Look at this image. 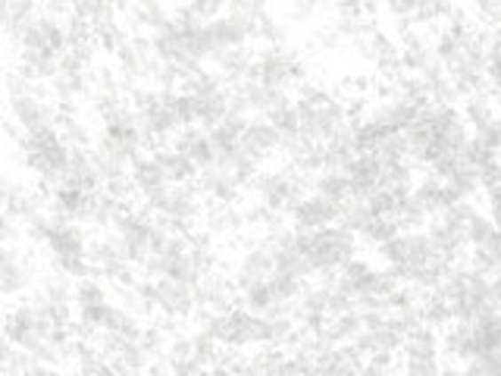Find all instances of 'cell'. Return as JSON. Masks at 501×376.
Returning <instances> with one entry per match:
<instances>
[{"mask_svg":"<svg viewBox=\"0 0 501 376\" xmlns=\"http://www.w3.org/2000/svg\"><path fill=\"white\" fill-rule=\"evenodd\" d=\"M323 13V7H314V4H295L291 7V20H298V22H307V20H314V16H320Z\"/></svg>","mask_w":501,"mask_h":376,"instance_id":"cell-20","label":"cell"},{"mask_svg":"<svg viewBox=\"0 0 501 376\" xmlns=\"http://www.w3.org/2000/svg\"><path fill=\"white\" fill-rule=\"evenodd\" d=\"M157 301H160V314H163L166 320H185L198 310L195 285L179 283V279H172V276L157 279Z\"/></svg>","mask_w":501,"mask_h":376,"instance_id":"cell-6","label":"cell"},{"mask_svg":"<svg viewBox=\"0 0 501 376\" xmlns=\"http://www.w3.org/2000/svg\"><path fill=\"white\" fill-rule=\"evenodd\" d=\"M116 376H147V370H132V367H119Z\"/></svg>","mask_w":501,"mask_h":376,"instance_id":"cell-23","label":"cell"},{"mask_svg":"<svg viewBox=\"0 0 501 376\" xmlns=\"http://www.w3.org/2000/svg\"><path fill=\"white\" fill-rule=\"evenodd\" d=\"M338 211L342 207L336 204V201L323 198V195H307L304 201H298L295 207H291V223H295V229H304V232H320V229H330V226H338Z\"/></svg>","mask_w":501,"mask_h":376,"instance_id":"cell-5","label":"cell"},{"mask_svg":"<svg viewBox=\"0 0 501 376\" xmlns=\"http://www.w3.org/2000/svg\"><path fill=\"white\" fill-rule=\"evenodd\" d=\"M373 220L376 217H373V211H370V204L361 198H348L342 204V211H338V226L351 229L354 236H363V229H367Z\"/></svg>","mask_w":501,"mask_h":376,"instance_id":"cell-14","label":"cell"},{"mask_svg":"<svg viewBox=\"0 0 501 376\" xmlns=\"http://www.w3.org/2000/svg\"><path fill=\"white\" fill-rule=\"evenodd\" d=\"M248 226V213L238 204H211L204 211V229L213 238H229Z\"/></svg>","mask_w":501,"mask_h":376,"instance_id":"cell-7","label":"cell"},{"mask_svg":"<svg viewBox=\"0 0 501 376\" xmlns=\"http://www.w3.org/2000/svg\"><path fill=\"white\" fill-rule=\"evenodd\" d=\"M404 376H442L439 357L435 361H420V357H404Z\"/></svg>","mask_w":501,"mask_h":376,"instance_id":"cell-19","label":"cell"},{"mask_svg":"<svg viewBox=\"0 0 501 376\" xmlns=\"http://www.w3.org/2000/svg\"><path fill=\"white\" fill-rule=\"evenodd\" d=\"M357 236L345 226H330V229L310 232L307 242V260L317 273L342 270L348 260H354Z\"/></svg>","mask_w":501,"mask_h":376,"instance_id":"cell-1","label":"cell"},{"mask_svg":"<svg viewBox=\"0 0 501 376\" xmlns=\"http://www.w3.org/2000/svg\"><path fill=\"white\" fill-rule=\"evenodd\" d=\"M238 145H242L250 157L264 160L279 148V129L270 123V119H250V125L244 129V135H242Z\"/></svg>","mask_w":501,"mask_h":376,"instance_id":"cell-8","label":"cell"},{"mask_svg":"<svg viewBox=\"0 0 501 376\" xmlns=\"http://www.w3.org/2000/svg\"><path fill=\"white\" fill-rule=\"evenodd\" d=\"M489 57H501V26L489 28Z\"/></svg>","mask_w":501,"mask_h":376,"instance_id":"cell-21","label":"cell"},{"mask_svg":"<svg viewBox=\"0 0 501 376\" xmlns=\"http://www.w3.org/2000/svg\"><path fill=\"white\" fill-rule=\"evenodd\" d=\"M495 236H498V226H495V220L486 217V213H476L467 223V242L473 244V248H486Z\"/></svg>","mask_w":501,"mask_h":376,"instance_id":"cell-17","label":"cell"},{"mask_svg":"<svg viewBox=\"0 0 501 376\" xmlns=\"http://www.w3.org/2000/svg\"><path fill=\"white\" fill-rule=\"evenodd\" d=\"M314 192L342 207L351 198V176L348 172H320L317 182H314Z\"/></svg>","mask_w":501,"mask_h":376,"instance_id":"cell-13","label":"cell"},{"mask_svg":"<svg viewBox=\"0 0 501 376\" xmlns=\"http://www.w3.org/2000/svg\"><path fill=\"white\" fill-rule=\"evenodd\" d=\"M38 276V267L32 264L26 251L20 244H4V267H0V285H4V295L16 298L28 289Z\"/></svg>","mask_w":501,"mask_h":376,"instance_id":"cell-4","label":"cell"},{"mask_svg":"<svg viewBox=\"0 0 501 376\" xmlns=\"http://www.w3.org/2000/svg\"><path fill=\"white\" fill-rule=\"evenodd\" d=\"M273 273H276V258H273V251L264 244V238H258V242L248 244V251L242 254V260H238L232 283H235L238 295H242V292L254 289V285L270 283Z\"/></svg>","mask_w":501,"mask_h":376,"instance_id":"cell-3","label":"cell"},{"mask_svg":"<svg viewBox=\"0 0 501 376\" xmlns=\"http://www.w3.org/2000/svg\"><path fill=\"white\" fill-rule=\"evenodd\" d=\"M100 304H110L100 279H82V283H76V308L91 310V308H100Z\"/></svg>","mask_w":501,"mask_h":376,"instance_id":"cell-15","label":"cell"},{"mask_svg":"<svg viewBox=\"0 0 501 376\" xmlns=\"http://www.w3.org/2000/svg\"><path fill=\"white\" fill-rule=\"evenodd\" d=\"M151 157L157 160L160 164V170L166 172V179H170L172 185H185V182H192L195 179V164L185 154H179L176 148L172 145H160V148H154L151 151Z\"/></svg>","mask_w":501,"mask_h":376,"instance_id":"cell-9","label":"cell"},{"mask_svg":"<svg viewBox=\"0 0 501 376\" xmlns=\"http://www.w3.org/2000/svg\"><path fill=\"white\" fill-rule=\"evenodd\" d=\"M404 357H420V361H435L439 357V351H442V339H439V332L433 330V326H423V330L410 332L408 339H404Z\"/></svg>","mask_w":501,"mask_h":376,"instance_id":"cell-11","label":"cell"},{"mask_svg":"<svg viewBox=\"0 0 501 376\" xmlns=\"http://www.w3.org/2000/svg\"><path fill=\"white\" fill-rule=\"evenodd\" d=\"M442 376H467V370H461L457 364H449V367H442Z\"/></svg>","mask_w":501,"mask_h":376,"instance_id":"cell-22","label":"cell"},{"mask_svg":"<svg viewBox=\"0 0 501 376\" xmlns=\"http://www.w3.org/2000/svg\"><path fill=\"white\" fill-rule=\"evenodd\" d=\"M132 179H135V188H139L141 198H147V195H154V192H160V188H166V185H172L154 157L135 160V164H132Z\"/></svg>","mask_w":501,"mask_h":376,"instance_id":"cell-10","label":"cell"},{"mask_svg":"<svg viewBox=\"0 0 501 376\" xmlns=\"http://www.w3.org/2000/svg\"><path fill=\"white\" fill-rule=\"evenodd\" d=\"M10 113L13 123L22 132H41V129H57V104H47L41 88H28V92L10 98Z\"/></svg>","mask_w":501,"mask_h":376,"instance_id":"cell-2","label":"cell"},{"mask_svg":"<svg viewBox=\"0 0 501 376\" xmlns=\"http://www.w3.org/2000/svg\"><path fill=\"white\" fill-rule=\"evenodd\" d=\"M266 119H270L282 135H301V119H298V107L291 98L285 100V104H279Z\"/></svg>","mask_w":501,"mask_h":376,"instance_id":"cell-16","label":"cell"},{"mask_svg":"<svg viewBox=\"0 0 501 376\" xmlns=\"http://www.w3.org/2000/svg\"><path fill=\"white\" fill-rule=\"evenodd\" d=\"M392 220L398 223V229L417 232L429 220V213H426V207L417 201V195H408V198L395 201V213H392Z\"/></svg>","mask_w":501,"mask_h":376,"instance_id":"cell-12","label":"cell"},{"mask_svg":"<svg viewBox=\"0 0 501 376\" xmlns=\"http://www.w3.org/2000/svg\"><path fill=\"white\" fill-rule=\"evenodd\" d=\"M398 223L392 217H376L373 223L367 226V229H363V238H367L370 244H376V248H379V244H386V242H392V238L398 236Z\"/></svg>","mask_w":501,"mask_h":376,"instance_id":"cell-18","label":"cell"}]
</instances>
